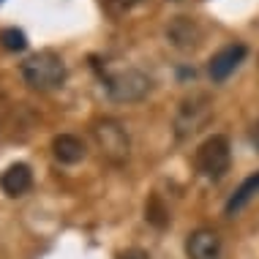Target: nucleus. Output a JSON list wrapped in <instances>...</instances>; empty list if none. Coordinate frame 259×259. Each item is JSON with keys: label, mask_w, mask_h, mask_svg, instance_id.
I'll use <instances>...</instances> for the list:
<instances>
[{"label": "nucleus", "mask_w": 259, "mask_h": 259, "mask_svg": "<svg viewBox=\"0 0 259 259\" xmlns=\"http://www.w3.org/2000/svg\"><path fill=\"white\" fill-rule=\"evenodd\" d=\"M194 166H197V172L207 180L224 178V175L229 172V166H232V145H229V139L224 134L207 137L197 148Z\"/></svg>", "instance_id": "nucleus-2"}, {"label": "nucleus", "mask_w": 259, "mask_h": 259, "mask_svg": "<svg viewBox=\"0 0 259 259\" xmlns=\"http://www.w3.org/2000/svg\"><path fill=\"white\" fill-rule=\"evenodd\" d=\"M0 44L9 52H22L27 47V38H25L22 30H17V27H3V30H0Z\"/></svg>", "instance_id": "nucleus-13"}, {"label": "nucleus", "mask_w": 259, "mask_h": 259, "mask_svg": "<svg viewBox=\"0 0 259 259\" xmlns=\"http://www.w3.org/2000/svg\"><path fill=\"white\" fill-rule=\"evenodd\" d=\"M246 55H248L246 44H229V47H224V50H219L213 58H210V66H207L210 79L213 82L229 79V76L235 74V68L246 60Z\"/></svg>", "instance_id": "nucleus-6"}, {"label": "nucleus", "mask_w": 259, "mask_h": 259, "mask_svg": "<svg viewBox=\"0 0 259 259\" xmlns=\"http://www.w3.org/2000/svg\"><path fill=\"white\" fill-rule=\"evenodd\" d=\"M256 194H259V172H254L251 178H246L240 186L235 188V194L227 202V215H237L251 199L256 197Z\"/></svg>", "instance_id": "nucleus-11"}, {"label": "nucleus", "mask_w": 259, "mask_h": 259, "mask_svg": "<svg viewBox=\"0 0 259 259\" xmlns=\"http://www.w3.org/2000/svg\"><path fill=\"white\" fill-rule=\"evenodd\" d=\"M145 221L153 224L156 229H164L169 224V210H166V205L161 202L158 194H153L148 199V205H145Z\"/></svg>", "instance_id": "nucleus-12"}, {"label": "nucleus", "mask_w": 259, "mask_h": 259, "mask_svg": "<svg viewBox=\"0 0 259 259\" xmlns=\"http://www.w3.org/2000/svg\"><path fill=\"white\" fill-rule=\"evenodd\" d=\"M117 259H150V254L142 251V248H125V251H120Z\"/></svg>", "instance_id": "nucleus-15"}, {"label": "nucleus", "mask_w": 259, "mask_h": 259, "mask_svg": "<svg viewBox=\"0 0 259 259\" xmlns=\"http://www.w3.org/2000/svg\"><path fill=\"white\" fill-rule=\"evenodd\" d=\"M0 3H3V0H0Z\"/></svg>", "instance_id": "nucleus-17"}, {"label": "nucleus", "mask_w": 259, "mask_h": 259, "mask_svg": "<svg viewBox=\"0 0 259 259\" xmlns=\"http://www.w3.org/2000/svg\"><path fill=\"white\" fill-rule=\"evenodd\" d=\"M104 6H107V11L109 14H125L131 9V6H137L139 0H101Z\"/></svg>", "instance_id": "nucleus-14"}, {"label": "nucleus", "mask_w": 259, "mask_h": 259, "mask_svg": "<svg viewBox=\"0 0 259 259\" xmlns=\"http://www.w3.org/2000/svg\"><path fill=\"white\" fill-rule=\"evenodd\" d=\"M186 256L188 259H221V237L207 227L194 229L186 237Z\"/></svg>", "instance_id": "nucleus-8"}, {"label": "nucleus", "mask_w": 259, "mask_h": 259, "mask_svg": "<svg viewBox=\"0 0 259 259\" xmlns=\"http://www.w3.org/2000/svg\"><path fill=\"white\" fill-rule=\"evenodd\" d=\"M25 85L33 90H55L66 82V63L60 55H55L52 50H41L33 52L30 58L22 63L19 68Z\"/></svg>", "instance_id": "nucleus-1"}, {"label": "nucleus", "mask_w": 259, "mask_h": 259, "mask_svg": "<svg viewBox=\"0 0 259 259\" xmlns=\"http://www.w3.org/2000/svg\"><path fill=\"white\" fill-rule=\"evenodd\" d=\"M52 153H55V158L60 161V164H79L82 158H85V142H82L79 137H74V134H58L52 139Z\"/></svg>", "instance_id": "nucleus-10"}, {"label": "nucleus", "mask_w": 259, "mask_h": 259, "mask_svg": "<svg viewBox=\"0 0 259 259\" xmlns=\"http://www.w3.org/2000/svg\"><path fill=\"white\" fill-rule=\"evenodd\" d=\"M150 76L139 68H123V71L107 74L104 76V88L112 101L131 104V101H142L150 93Z\"/></svg>", "instance_id": "nucleus-5"}, {"label": "nucleus", "mask_w": 259, "mask_h": 259, "mask_svg": "<svg viewBox=\"0 0 259 259\" xmlns=\"http://www.w3.org/2000/svg\"><path fill=\"white\" fill-rule=\"evenodd\" d=\"M33 186V172L27 164H11L9 169L0 175V191L6 197H22Z\"/></svg>", "instance_id": "nucleus-9"}, {"label": "nucleus", "mask_w": 259, "mask_h": 259, "mask_svg": "<svg viewBox=\"0 0 259 259\" xmlns=\"http://www.w3.org/2000/svg\"><path fill=\"white\" fill-rule=\"evenodd\" d=\"M93 139L99 145L101 156L115 166H123L131 156V139L125 134V128L112 117H104V120L93 123Z\"/></svg>", "instance_id": "nucleus-4"}, {"label": "nucleus", "mask_w": 259, "mask_h": 259, "mask_svg": "<svg viewBox=\"0 0 259 259\" xmlns=\"http://www.w3.org/2000/svg\"><path fill=\"white\" fill-rule=\"evenodd\" d=\"M166 41H169L175 50L191 52V50H197L199 41H202V27L191 17H175L166 25Z\"/></svg>", "instance_id": "nucleus-7"}, {"label": "nucleus", "mask_w": 259, "mask_h": 259, "mask_svg": "<svg viewBox=\"0 0 259 259\" xmlns=\"http://www.w3.org/2000/svg\"><path fill=\"white\" fill-rule=\"evenodd\" d=\"M213 117V99L207 93H191L180 101L178 112H175V137L188 139L197 131H202L207 125V120Z\"/></svg>", "instance_id": "nucleus-3"}, {"label": "nucleus", "mask_w": 259, "mask_h": 259, "mask_svg": "<svg viewBox=\"0 0 259 259\" xmlns=\"http://www.w3.org/2000/svg\"><path fill=\"white\" fill-rule=\"evenodd\" d=\"M251 139H254V145H256V150H259V123L254 125V134H251Z\"/></svg>", "instance_id": "nucleus-16"}]
</instances>
